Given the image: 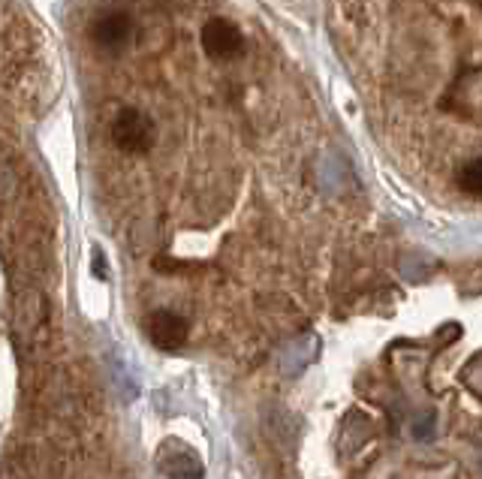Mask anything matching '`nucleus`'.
Here are the masks:
<instances>
[{
  "label": "nucleus",
  "mask_w": 482,
  "mask_h": 479,
  "mask_svg": "<svg viewBox=\"0 0 482 479\" xmlns=\"http://www.w3.org/2000/svg\"><path fill=\"white\" fill-rule=\"evenodd\" d=\"M112 142L124 154L151 151L157 142V127L151 121V115H145L142 109H133V106L121 109L112 121Z\"/></svg>",
  "instance_id": "f257e3e1"
},
{
  "label": "nucleus",
  "mask_w": 482,
  "mask_h": 479,
  "mask_svg": "<svg viewBox=\"0 0 482 479\" xmlns=\"http://www.w3.org/2000/svg\"><path fill=\"white\" fill-rule=\"evenodd\" d=\"M200 40H202L205 55L220 57V61H230V57L241 55V48H244L241 31L232 22H226V18H211V22L202 27Z\"/></svg>",
  "instance_id": "f03ea898"
},
{
  "label": "nucleus",
  "mask_w": 482,
  "mask_h": 479,
  "mask_svg": "<svg viewBox=\"0 0 482 479\" xmlns=\"http://www.w3.org/2000/svg\"><path fill=\"white\" fill-rule=\"evenodd\" d=\"M130 34H133V22H130V15L121 13V9L103 13L91 25V40H94L97 48H103V52H115V48H121L127 40H130Z\"/></svg>",
  "instance_id": "7ed1b4c3"
},
{
  "label": "nucleus",
  "mask_w": 482,
  "mask_h": 479,
  "mask_svg": "<svg viewBox=\"0 0 482 479\" xmlns=\"http://www.w3.org/2000/svg\"><path fill=\"white\" fill-rule=\"evenodd\" d=\"M149 338L160 350H179L187 341V322L172 311H154L149 317Z\"/></svg>",
  "instance_id": "20e7f679"
},
{
  "label": "nucleus",
  "mask_w": 482,
  "mask_h": 479,
  "mask_svg": "<svg viewBox=\"0 0 482 479\" xmlns=\"http://www.w3.org/2000/svg\"><path fill=\"white\" fill-rule=\"evenodd\" d=\"M163 455H169V464L163 462L166 479H202V464L190 453H179V449L166 446Z\"/></svg>",
  "instance_id": "39448f33"
},
{
  "label": "nucleus",
  "mask_w": 482,
  "mask_h": 479,
  "mask_svg": "<svg viewBox=\"0 0 482 479\" xmlns=\"http://www.w3.org/2000/svg\"><path fill=\"white\" fill-rule=\"evenodd\" d=\"M456 181H458L461 190L470 193V197H482V158H474V160H467L465 166H461Z\"/></svg>",
  "instance_id": "423d86ee"
}]
</instances>
